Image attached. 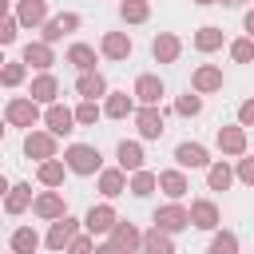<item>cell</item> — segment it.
Returning <instances> with one entry per match:
<instances>
[{
    "label": "cell",
    "mask_w": 254,
    "mask_h": 254,
    "mask_svg": "<svg viewBox=\"0 0 254 254\" xmlns=\"http://www.w3.org/2000/svg\"><path fill=\"white\" fill-rule=\"evenodd\" d=\"M67 167L75 171V175H95L99 171V151L95 147H83V143H75V147H67Z\"/></svg>",
    "instance_id": "1"
},
{
    "label": "cell",
    "mask_w": 254,
    "mask_h": 254,
    "mask_svg": "<svg viewBox=\"0 0 254 254\" xmlns=\"http://www.w3.org/2000/svg\"><path fill=\"white\" fill-rule=\"evenodd\" d=\"M155 222H159V230H183V226H190V214L183 206H163V210H155Z\"/></svg>",
    "instance_id": "2"
},
{
    "label": "cell",
    "mask_w": 254,
    "mask_h": 254,
    "mask_svg": "<svg viewBox=\"0 0 254 254\" xmlns=\"http://www.w3.org/2000/svg\"><path fill=\"white\" fill-rule=\"evenodd\" d=\"M71 238H75V218L64 214L60 222H52V234H48V246H52V250H64Z\"/></svg>",
    "instance_id": "3"
},
{
    "label": "cell",
    "mask_w": 254,
    "mask_h": 254,
    "mask_svg": "<svg viewBox=\"0 0 254 254\" xmlns=\"http://www.w3.org/2000/svg\"><path fill=\"white\" fill-rule=\"evenodd\" d=\"M135 95H139L147 107H155V103H159V95H163V79H159V75H139Z\"/></svg>",
    "instance_id": "4"
},
{
    "label": "cell",
    "mask_w": 254,
    "mask_h": 254,
    "mask_svg": "<svg viewBox=\"0 0 254 254\" xmlns=\"http://www.w3.org/2000/svg\"><path fill=\"white\" fill-rule=\"evenodd\" d=\"M175 159H179V167H206V147H198V143H179V147H175Z\"/></svg>",
    "instance_id": "5"
},
{
    "label": "cell",
    "mask_w": 254,
    "mask_h": 254,
    "mask_svg": "<svg viewBox=\"0 0 254 254\" xmlns=\"http://www.w3.org/2000/svg\"><path fill=\"white\" fill-rule=\"evenodd\" d=\"M8 119L20 123V127H32V123H36V103H32V99H12V103H8Z\"/></svg>",
    "instance_id": "6"
},
{
    "label": "cell",
    "mask_w": 254,
    "mask_h": 254,
    "mask_svg": "<svg viewBox=\"0 0 254 254\" xmlns=\"http://www.w3.org/2000/svg\"><path fill=\"white\" fill-rule=\"evenodd\" d=\"M75 91H79L83 99H95V95H103V91H107V83H103V75H99V71H83V75H79V83H75Z\"/></svg>",
    "instance_id": "7"
},
{
    "label": "cell",
    "mask_w": 254,
    "mask_h": 254,
    "mask_svg": "<svg viewBox=\"0 0 254 254\" xmlns=\"http://www.w3.org/2000/svg\"><path fill=\"white\" fill-rule=\"evenodd\" d=\"M139 131H143V139H159L163 135V115L155 107H143L139 111Z\"/></svg>",
    "instance_id": "8"
},
{
    "label": "cell",
    "mask_w": 254,
    "mask_h": 254,
    "mask_svg": "<svg viewBox=\"0 0 254 254\" xmlns=\"http://www.w3.org/2000/svg\"><path fill=\"white\" fill-rule=\"evenodd\" d=\"M71 123H75V115H71L67 107H52V111H48V127H52V135H67Z\"/></svg>",
    "instance_id": "9"
},
{
    "label": "cell",
    "mask_w": 254,
    "mask_h": 254,
    "mask_svg": "<svg viewBox=\"0 0 254 254\" xmlns=\"http://www.w3.org/2000/svg\"><path fill=\"white\" fill-rule=\"evenodd\" d=\"M119 167L123 171H139L143 167V151H139V143H119Z\"/></svg>",
    "instance_id": "10"
},
{
    "label": "cell",
    "mask_w": 254,
    "mask_h": 254,
    "mask_svg": "<svg viewBox=\"0 0 254 254\" xmlns=\"http://www.w3.org/2000/svg\"><path fill=\"white\" fill-rule=\"evenodd\" d=\"M71 28H79V16H71V12H67V16H56V20L48 24V32H44V40L52 44V40H60V36H64V32H71Z\"/></svg>",
    "instance_id": "11"
},
{
    "label": "cell",
    "mask_w": 254,
    "mask_h": 254,
    "mask_svg": "<svg viewBox=\"0 0 254 254\" xmlns=\"http://www.w3.org/2000/svg\"><path fill=\"white\" fill-rule=\"evenodd\" d=\"M190 222L210 230V226L218 222V210H214V202H194V206H190Z\"/></svg>",
    "instance_id": "12"
},
{
    "label": "cell",
    "mask_w": 254,
    "mask_h": 254,
    "mask_svg": "<svg viewBox=\"0 0 254 254\" xmlns=\"http://www.w3.org/2000/svg\"><path fill=\"white\" fill-rule=\"evenodd\" d=\"M103 52H107V56H111V60H123V56H127V52H131V40H127V36H123V32H111V36H107V40H103Z\"/></svg>",
    "instance_id": "13"
},
{
    "label": "cell",
    "mask_w": 254,
    "mask_h": 254,
    "mask_svg": "<svg viewBox=\"0 0 254 254\" xmlns=\"http://www.w3.org/2000/svg\"><path fill=\"white\" fill-rule=\"evenodd\" d=\"M159 187H163L171 198H183V194H187V179H183L179 171H167V175H159Z\"/></svg>",
    "instance_id": "14"
},
{
    "label": "cell",
    "mask_w": 254,
    "mask_h": 254,
    "mask_svg": "<svg viewBox=\"0 0 254 254\" xmlns=\"http://www.w3.org/2000/svg\"><path fill=\"white\" fill-rule=\"evenodd\" d=\"M111 222H115L111 206H91V214H87V230H91V234H95V230H111Z\"/></svg>",
    "instance_id": "15"
},
{
    "label": "cell",
    "mask_w": 254,
    "mask_h": 254,
    "mask_svg": "<svg viewBox=\"0 0 254 254\" xmlns=\"http://www.w3.org/2000/svg\"><path fill=\"white\" fill-rule=\"evenodd\" d=\"M36 246H40V238H36V230H32V226H24V230H16V234H12V250H16V254H32Z\"/></svg>",
    "instance_id": "16"
},
{
    "label": "cell",
    "mask_w": 254,
    "mask_h": 254,
    "mask_svg": "<svg viewBox=\"0 0 254 254\" xmlns=\"http://www.w3.org/2000/svg\"><path fill=\"white\" fill-rule=\"evenodd\" d=\"M67 60H71L79 71H91V67H95V52H91L87 44H75V48L67 52Z\"/></svg>",
    "instance_id": "17"
},
{
    "label": "cell",
    "mask_w": 254,
    "mask_h": 254,
    "mask_svg": "<svg viewBox=\"0 0 254 254\" xmlns=\"http://www.w3.org/2000/svg\"><path fill=\"white\" fill-rule=\"evenodd\" d=\"M36 214H44V218H64V202H60V194H44V198H36Z\"/></svg>",
    "instance_id": "18"
},
{
    "label": "cell",
    "mask_w": 254,
    "mask_h": 254,
    "mask_svg": "<svg viewBox=\"0 0 254 254\" xmlns=\"http://www.w3.org/2000/svg\"><path fill=\"white\" fill-rule=\"evenodd\" d=\"M24 60H28L32 67H48V64H52V52H48V44H28V48H24Z\"/></svg>",
    "instance_id": "19"
},
{
    "label": "cell",
    "mask_w": 254,
    "mask_h": 254,
    "mask_svg": "<svg viewBox=\"0 0 254 254\" xmlns=\"http://www.w3.org/2000/svg\"><path fill=\"white\" fill-rule=\"evenodd\" d=\"M44 12H48L44 0H24V4H20V24H40Z\"/></svg>",
    "instance_id": "20"
},
{
    "label": "cell",
    "mask_w": 254,
    "mask_h": 254,
    "mask_svg": "<svg viewBox=\"0 0 254 254\" xmlns=\"http://www.w3.org/2000/svg\"><path fill=\"white\" fill-rule=\"evenodd\" d=\"M24 151L48 159V155H52V139H48V135H28V139H24Z\"/></svg>",
    "instance_id": "21"
},
{
    "label": "cell",
    "mask_w": 254,
    "mask_h": 254,
    "mask_svg": "<svg viewBox=\"0 0 254 254\" xmlns=\"http://www.w3.org/2000/svg\"><path fill=\"white\" fill-rule=\"evenodd\" d=\"M218 147L222 151H242V131L238 127H222L218 131Z\"/></svg>",
    "instance_id": "22"
},
{
    "label": "cell",
    "mask_w": 254,
    "mask_h": 254,
    "mask_svg": "<svg viewBox=\"0 0 254 254\" xmlns=\"http://www.w3.org/2000/svg\"><path fill=\"white\" fill-rule=\"evenodd\" d=\"M115 246L131 254V246H139V230H135L131 222H127V226H119V230H115Z\"/></svg>",
    "instance_id": "23"
},
{
    "label": "cell",
    "mask_w": 254,
    "mask_h": 254,
    "mask_svg": "<svg viewBox=\"0 0 254 254\" xmlns=\"http://www.w3.org/2000/svg\"><path fill=\"white\" fill-rule=\"evenodd\" d=\"M143 246H147V254H175L171 242H167V234H159V230H151V234L143 238Z\"/></svg>",
    "instance_id": "24"
},
{
    "label": "cell",
    "mask_w": 254,
    "mask_h": 254,
    "mask_svg": "<svg viewBox=\"0 0 254 254\" xmlns=\"http://www.w3.org/2000/svg\"><path fill=\"white\" fill-rule=\"evenodd\" d=\"M218 83H222V75H218L214 67H202V71L194 75V87H198V91H214Z\"/></svg>",
    "instance_id": "25"
},
{
    "label": "cell",
    "mask_w": 254,
    "mask_h": 254,
    "mask_svg": "<svg viewBox=\"0 0 254 254\" xmlns=\"http://www.w3.org/2000/svg\"><path fill=\"white\" fill-rule=\"evenodd\" d=\"M28 198H32V187H12V194H8V210L20 214V210L28 206Z\"/></svg>",
    "instance_id": "26"
},
{
    "label": "cell",
    "mask_w": 254,
    "mask_h": 254,
    "mask_svg": "<svg viewBox=\"0 0 254 254\" xmlns=\"http://www.w3.org/2000/svg\"><path fill=\"white\" fill-rule=\"evenodd\" d=\"M194 44H198L202 52H210V48H218V44H222V32H218V28H202V32L194 36Z\"/></svg>",
    "instance_id": "27"
},
{
    "label": "cell",
    "mask_w": 254,
    "mask_h": 254,
    "mask_svg": "<svg viewBox=\"0 0 254 254\" xmlns=\"http://www.w3.org/2000/svg\"><path fill=\"white\" fill-rule=\"evenodd\" d=\"M175 56H179V40H171V36L155 40V60H175Z\"/></svg>",
    "instance_id": "28"
},
{
    "label": "cell",
    "mask_w": 254,
    "mask_h": 254,
    "mask_svg": "<svg viewBox=\"0 0 254 254\" xmlns=\"http://www.w3.org/2000/svg\"><path fill=\"white\" fill-rule=\"evenodd\" d=\"M52 95H56V79L52 75H40L32 83V99H52Z\"/></svg>",
    "instance_id": "29"
},
{
    "label": "cell",
    "mask_w": 254,
    "mask_h": 254,
    "mask_svg": "<svg viewBox=\"0 0 254 254\" xmlns=\"http://www.w3.org/2000/svg\"><path fill=\"white\" fill-rule=\"evenodd\" d=\"M206 183H210V190H226V183H230V167H210V175H206Z\"/></svg>",
    "instance_id": "30"
},
{
    "label": "cell",
    "mask_w": 254,
    "mask_h": 254,
    "mask_svg": "<svg viewBox=\"0 0 254 254\" xmlns=\"http://www.w3.org/2000/svg\"><path fill=\"white\" fill-rule=\"evenodd\" d=\"M123 20H147V4L143 0H123Z\"/></svg>",
    "instance_id": "31"
},
{
    "label": "cell",
    "mask_w": 254,
    "mask_h": 254,
    "mask_svg": "<svg viewBox=\"0 0 254 254\" xmlns=\"http://www.w3.org/2000/svg\"><path fill=\"white\" fill-rule=\"evenodd\" d=\"M127 111H131V99H127V95H111V99H107V115L119 119V115H127Z\"/></svg>",
    "instance_id": "32"
},
{
    "label": "cell",
    "mask_w": 254,
    "mask_h": 254,
    "mask_svg": "<svg viewBox=\"0 0 254 254\" xmlns=\"http://www.w3.org/2000/svg\"><path fill=\"white\" fill-rule=\"evenodd\" d=\"M40 179H44L48 187H56V183L64 179V167H60V163H44V167H40Z\"/></svg>",
    "instance_id": "33"
},
{
    "label": "cell",
    "mask_w": 254,
    "mask_h": 254,
    "mask_svg": "<svg viewBox=\"0 0 254 254\" xmlns=\"http://www.w3.org/2000/svg\"><path fill=\"white\" fill-rule=\"evenodd\" d=\"M151 187H155V175H147V171H135V183H131V190H135V194H151Z\"/></svg>",
    "instance_id": "34"
},
{
    "label": "cell",
    "mask_w": 254,
    "mask_h": 254,
    "mask_svg": "<svg viewBox=\"0 0 254 254\" xmlns=\"http://www.w3.org/2000/svg\"><path fill=\"white\" fill-rule=\"evenodd\" d=\"M230 56H234L238 64H246V60H254V44H250V40H238V44L230 48Z\"/></svg>",
    "instance_id": "35"
},
{
    "label": "cell",
    "mask_w": 254,
    "mask_h": 254,
    "mask_svg": "<svg viewBox=\"0 0 254 254\" xmlns=\"http://www.w3.org/2000/svg\"><path fill=\"white\" fill-rule=\"evenodd\" d=\"M198 111H202V99L198 95H183L179 99V115H198Z\"/></svg>",
    "instance_id": "36"
},
{
    "label": "cell",
    "mask_w": 254,
    "mask_h": 254,
    "mask_svg": "<svg viewBox=\"0 0 254 254\" xmlns=\"http://www.w3.org/2000/svg\"><path fill=\"white\" fill-rule=\"evenodd\" d=\"M119 190H123V175L119 171H107L103 175V194H119Z\"/></svg>",
    "instance_id": "37"
},
{
    "label": "cell",
    "mask_w": 254,
    "mask_h": 254,
    "mask_svg": "<svg viewBox=\"0 0 254 254\" xmlns=\"http://www.w3.org/2000/svg\"><path fill=\"white\" fill-rule=\"evenodd\" d=\"M210 254H234V234H218L210 242Z\"/></svg>",
    "instance_id": "38"
},
{
    "label": "cell",
    "mask_w": 254,
    "mask_h": 254,
    "mask_svg": "<svg viewBox=\"0 0 254 254\" xmlns=\"http://www.w3.org/2000/svg\"><path fill=\"white\" fill-rule=\"evenodd\" d=\"M75 119H79V123H95V119H99V107H95V99H87V103L75 111Z\"/></svg>",
    "instance_id": "39"
},
{
    "label": "cell",
    "mask_w": 254,
    "mask_h": 254,
    "mask_svg": "<svg viewBox=\"0 0 254 254\" xmlns=\"http://www.w3.org/2000/svg\"><path fill=\"white\" fill-rule=\"evenodd\" d=\"M0 79H4V83H20V79H24V67H20V64H8V67L0 71Z\"/></svg>",
    "instance_id": "40"
},
{
    "label": "cell",
    "mask_w": 254,
    "mask_h": 254,
    "mask_svg": "<svg viewBox=\"0 0 254 254\" xmlns=\"http://www.w3.org/2000/svg\"><path fill=\"white\" fill-rule=\"evenodd\" d=\"M12 40H16V20L0 16V44H12Z\"/></svg>",
    "instance_id": "41"
},
{
    "label": "cell",
    "mask_w": 254,
    "mask_h": 254,
    "mask_svg": "<svg viewBox=\"0 0 254 254\" xmlns=\"http://www.w3.org/2000/svg\"><path fill=\"white\" fill-rule=\"evenodd\" d=\"M238 119H242V123H254V99H250V103H242V111H238Z\"/></svg>",
    "instance_id": "42"
},
{
    "label": "cell",
    "mask_w": 254,
    "mask_h": 254,
    "mask_svg": "<svg viewBox=\"0 0 254 254\" xmlns=\"http://www.w3.org/2000/svg\"><path fill=\"white\" fill-rule=\"evenodd\" d=\"M238 175H242V179H246V183H254V159H246V163H242V167H238Z\"/></svg>",
    "instance_id": "43"
},
{
    "label": "cell",
    "mask_w": 254,
    "mask_h": 254,
    "mask_svg": "<svg viewBox=\"0 0 254 254\" xmlns=\"http://www.w3.org/2000/svg\"><path fill=\"white\" fill-rule=\"evenodd\" d=\"M67 254H91V242L87 238H79V242H71V250Z\"/></svg>",
    "instance_id": "44"
},
{
    "label": "cell",
    "mask_w": 254,
    "mask_h": 254,
    "mask_svg": "<svg viewBox=\"0 0 254 254\" xmlns=\"http://www.w3.org/2000/svg\"><path fill=\"white\" fill-rule=\"evenodd\" d=\"M95 254H123V250H119V246H115V242H111V246H99V250H95Z\"/></svg>",
    "instance_id": "45"
},
{
    "label": "cell",
    "mask_w": 254,
    "mask_h": 254,
    "mask_svg": "<svg viewBox=\"0 0 254 254\" xmlns=\"http://www.w3.org/2000/svg\"><path fill=\"white\" fill-rule=\"evenodd\" d=\"M246 32L254 36V12H246Z\"/></svg>",
    "instance_id": "46"
},
{
    "label": "cell",
    "mask_w": 254,
    "mask_h": 254,
    "mask_svg": "<svg viewBox=\"0 0 254 254\" xmlns=\"http://www.w3.org/2000/svg\"><path fill=\"white\" fill-rule=\"evenodd\" d=\"M8 190H12V187H8V183H4V179H0V194H8Z\"/></svg>",
    "instance_id": "47"
},
{
    "label": "cell",
    "mask_w": 254,
    "mask_h": 254,
    "mask_svg": "<svg viewBox=\"0 0 254 254\" xmlns=\"http://www.w3.org/2000/svg\"><path fill=\"white\" fill-rule=\"evenodd\" d=\"M8 4H12V0H0V12H4V8H8Z\"/></svg>",
    "instance_id": "48"
},
{
    "label": "cell",
    "mask_w": 254,
    "mask_h": 254,
    "mask_svg": "<svg viewBox=\"0 0 254 254\" xmlns=\"http://www.w3.org/2000/svg\"><path fill=\"white\" fill-rule=\"evenodd\" d=\"M222 4H242V0H222Z\"/></svg>",
    "instance_id": "49"
},
{
    "label": "cell",
    "mask_w": 254,
    "mask_h": 254,
    "mask_svg": "<svg viewBox=\"0 0 254 254\" xmlns=\"http://www.w3.org/2000/svg\"><path fill=\"white\" fill-rule=\"evenodd\" d=\"M194 4H214V0H194Z\"/></svg>",
    "instance_id": "50"
},
{
    "label": "cell",
    "mask_w": 254,
    "mask_h": 254,
    "mask_svg": "<svg viewBox=\"0 0 254 254\" xmlns=\"http://www.w3.org/2000/svg\"><path fill=\"white\" fill-rule=\"evenodd\" d=\"M0 135H4V127H0Z\"/></svg>",
    "instance_id": "51"
},
{
    "label": "cell",
    "mask_w": 254,
    "mask_h": 254,
    "mask_svg": "<svg viewBox=\"0 0 254 254\" xmlns=\"http://www.w3.org/2000/svg\"><path fill=\"white\" fill-rule=\"evenodd\" d=\"M0 64H4V60H0Z\"/></svg>",
    "instance_id": "52"
}]
</instances>
